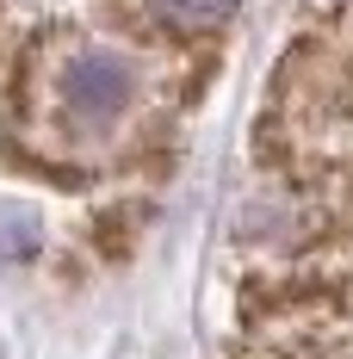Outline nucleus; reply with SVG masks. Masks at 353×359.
<instances>
[{
    "label": "nucleus",
    "instance_id": "2",
    "mask_svg": "<svg viewBox=\"0 0 353 359\" xmlns=\"http://www.w3.org/2000/svg\"><path fill=\"white\" fill-rule=\"evenodd\" d=\"M25 254H37V217L0 205V260H25Z\"/></svg>",
    "mask_w": 353,
    "mask_h": 359
},
{
    "label": "nucleus",
    "instance_id": "1",
    "mask_svg": "<svg viewBox=\"0 0 353 359\" xmlns=\"http://www.w3.org/2000/svg\"><path fill=\"white\" fill-rule=\"evenodd\" d=\"M56 93H62V111L81 130H112L137 100V69L124 56H112V50H81V56L62 62Z\"/></svg>",
    "mask_w": 353,
    "mask_h": 359
},
{
    "label": "nucleus",
    "instance_id": "3",
    "mask_svg": "<svg viewBox=\"0 0 353 359\" xmlns=\"http://www.w3.org/2000/svg\"><path fill=\"white\" fill-rule=\"evenodd\" d=\"M161 6L174 13L180 25H211V19H223V13H229L236 0H161Z\"/></svg>",
    "mask_w": 353,
    "mask_h": 359
}]
</instances>
